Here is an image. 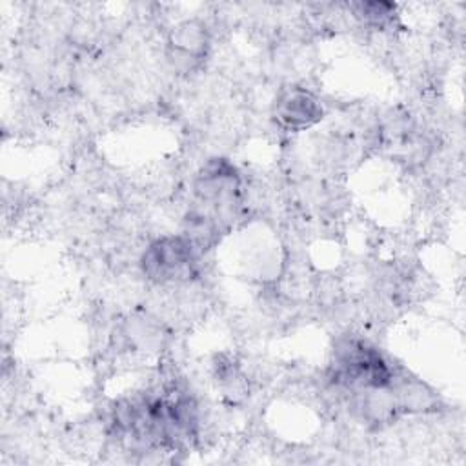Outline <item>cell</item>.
I'll use <instances>...</instances> for the list:
<instances>
[{"label":"cell","mask_w":466,"mask_h":466,"mask_svg":"<svg viewBox=\"0 0 466 466\" xmlns=\"http://www.w3.org/2000/svg\"><path fill=\"white\" fill-rule=\"evenodd\" d=\"M393 379V368L366 342L344 340L335 350V360L331 366V380L335 384L357 393L388 388Z\"/></svg>","instance_id":"cell-1"},{"label":"cell","mask_w":466,"mask_h":466,"mask_svg":"<svg viewBox=\"0 0 466 466\" xmlns=\"http://www.w3.org/2000/svg\"><path fill=\"white\" fill-rule=\"evenodd\" d=\"M193 191L197 202L206 208L197 209L209 213L226 228L238 204L240 177L235 166L226 158H211L198 171Z\"/></svg>","instance_id":"cell-2"},{"label":"cell","mask_w":466,"mask_h":466,"mask_svg":"<svg viewBox=\"0 0 466 466\" xmlns=\"http://www.w3.org/2000/svg\"><path fill=\"white\" fill-rule=\"evenodd\" d=\"M198 253L182 235L153 240L140 260L144 275L155 284L186 282L197 275Z\"/></svg>","instance_id":"cell-3"},{"label":"cell","mask_w":466,"mask_h":466,"mask_svg":"<svg viewBox=\"0 0 466 466\" xmlns=\"http://www.w3.org/2000/svg\"><path fill=\"white\" fill-rule=\"evenodd\" d=\"M208 47L206 25L200 20H184L167 36V60L175 71L189 73L204 62Z\"/></svg>","instance_id":"cell-4"},{"label":"cell","mask_w":466,"mask_h":466,"mask_svg":"<svg viewBox=\"0 0 466 466\" xmlns=\"http://www.w3.org/2000/svg\"><path fill=\"white\" fill-rule=\"evenodd\" d=\"M320 100L306 87H286L275 100L273 118L288 131H302L322 120Z\"/></svg>","instance_id":"cell-5"},{"label":"cell","mask_w":466,"mask_h":466,"mask_svg":"<svg viewBox=\"0 0 466 466\" xmlns=\"http://www.w3.org/2000/svg\"><path fill=\"white\" fill-rule=\"evenodd\" d=\"M353 15L366 25L384 29L395 20V5L390 2H355L350 4Z\"/></svg>","instance_id":"cell-6"}]
</instances>
